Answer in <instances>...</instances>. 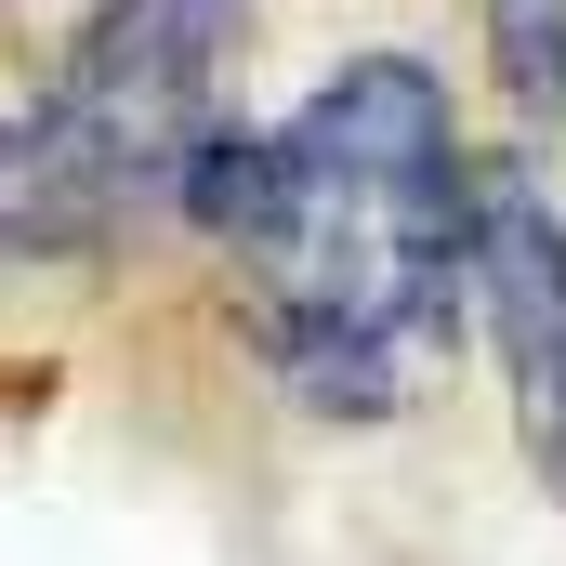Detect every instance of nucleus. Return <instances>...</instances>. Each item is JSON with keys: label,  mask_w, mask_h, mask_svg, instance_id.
I'll return each mask as SVG.
<instances>
[{"label": "nucleus", "mask_w": 566, "mask_h": 566, "mask_svg": "<svg viewBox=\"0 0 566 566\" xmlns=\"http://www.w3.org/2000/svg\"><path fill=\"white\" fill-rule=\"evenodd\" d=\"M474 133L409 53L329 66L290 119L238 133L185 224L224 251L251 356L303 422H396L474 329Z\"/></svg>", "instance_id": "1"}, {"label": "nucleus", "mask_w": 566, "mask_h": 566, "mask_svg": "<svg viewBox=\"0 0 566 566\" xmlns=\"http://www.w3.org/2000/svg\"><path fill=\"white\" fill-rule=\"evenodd\" d=\"M238 66H251V0H93L80 13V40L27 93V133L106 251L133 224H185L198 171L251 133Z\"/></svg>", "instance_id": "2"}, {"label": "nucleus", "mask_w": 566, "mask_h": 566, "mask_svg": "<svg viewBox=\"0 0 566 566\" xmlns=\"http://www.w3.org/2000/svg\"><path fill=\"white\" fill-rule=\"evenodd\" d=\"M474 316L514 369V422H527V461L566 488V211H541L527 185L488 171L474 198Z\"/></svg>", "instance_id": "3"}, {"label": "nucleus", "mask_w": 566, "mask_h": 566, "mask_svg": "<svg viewBox=\"0 0 566 566\" xmlns=\"http://www.w3.org/2000/svg\"><path fill=\"white\" fill-rule=\"evenodd\" d=\"M488 80L514 93L527 133L566 145V0H488Z\"/></svg>", "instance_id": "4"}, {"label": "nucleus", "mask_w": 566, "mask_h": 566, "mask_svg": "<svg viewBox=\"0 0 566 566\" xmlns=\"http://www.w3.org/2000/svg\"><path fill=\"white\" fill-rule=\"evenodd\" d=\"M0 13H27V0H0Z\"/></svg>", "instance_id": "5"}]
</instances>
